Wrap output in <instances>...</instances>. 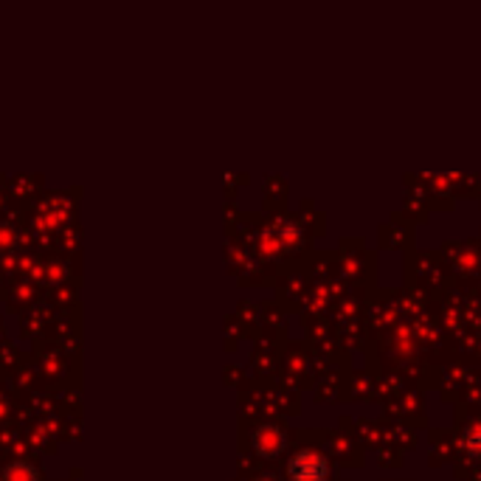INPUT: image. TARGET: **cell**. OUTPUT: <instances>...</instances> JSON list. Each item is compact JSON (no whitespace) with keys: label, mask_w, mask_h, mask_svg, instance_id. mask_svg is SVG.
<instances>
[{"label":"cell","mask_w":481,"mask_h":481,"mask_svg":"<svg viewBox=\"0 0 481 481\" xmlns=\"http://www.w3.org/2000/svg\"><path fill=\"white\" fill-rule=\"evenodd\" d=\"M4 481H37V470L26 462H14L4 470Z\"/></svg>","instance_id":"cell-3"},{"label":"cell","mask_w":481,"mask_h":481,"mask_svg":"<svg viewBox=\"0 0 481 481\" xmlns=\"http://www.w3.org/2000/svg\"><path fill=\"white\" fill-rule=\"evenodd\" d=\"M253 448L262 453V456L282 453V448H285V434L276 431V428H259L256 436H253Z\"/></svg>","instance_id":"cell-2"},{"label":"cell","mask_w":481,"mask_h":481,"mask_svg":"<svg viewBox=\"0 0 481 481\" xmlns=\"http://www.w3.org/2000/svg\"><path fill=\"white\" fill-rule=\"evenodd\" d=\"M462 448H465L473 459H481V425L470 428V431L462 436Z\"/></svg>","instance_id":"cell-4"},{"label":"cell","mask_w":481,"mask_h":481,"mask_svg":"<svg viewBox=\"0 0 481 481\" xmlns=\"http://www.w3.org/2000/svg\"><path fill=\"white\" fill-rule=\"evenodd\" d=\"M330 476V465L321 453L313 451H302L290 459L288 465V478L290 481H327Z\"/></svg>","instance_id":"cell-1"}]
</instances>
